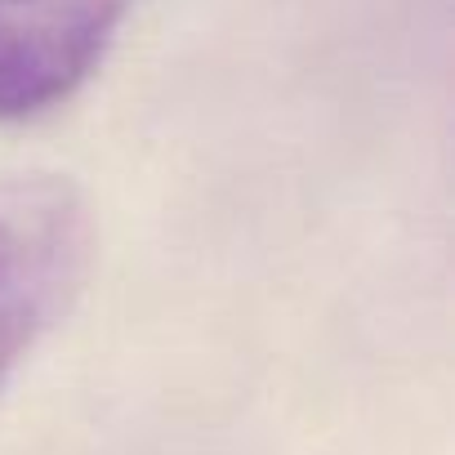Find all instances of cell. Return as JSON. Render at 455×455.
Listing matches in <instances>:
<instances>
[{
    "mask_svg": "<svg viewBox=\"0 0 455 455\" xmlns=\"http://www.w3.org/2000/svg\"><path fill=\"white\" fill-rule=\"evenodd\" d=\"M90 264V210L50 170L0 174V384L68 313Z\"/></svg>",
    "mask_w": 455,
    "mask_h": 455,
    "instance_id": "6da1fadb",
    "label": "cell"
},
{
    "mask_svg": "<svg viewBox=\"0 0 455 455\" xmlns=\"http://www.w3.org/2000/svg\"><path fill=\"white\" fill-rule=\"evenodd\" d=\"M134 0H0V125L68 103L108 59Z\"/></svg>",
    "mask_w": 455,
    "mask_h": 455,
    "instance_id": "7a4b0ae2",
    "label": "cell"
}]
</instances>
